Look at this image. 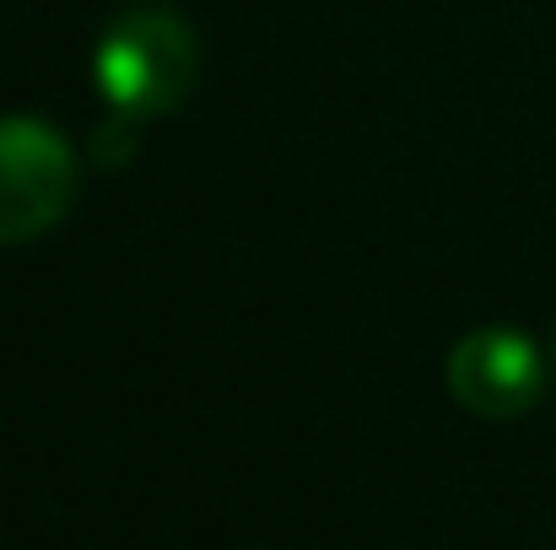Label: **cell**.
<instances>
[{
  "label": "cell",
  "mask_w": 556,
  "mask_h": 550,
  "mask_svg": "<svg viewBox=\"0 0 556 550\" xmlns=\"http://www.w3.org/2000/svg\"><path fill=\"white\" fill-rule=\"evenodd\" d=\"M141 125L136 119H125V114H114L98 136H92V157L103 163V168H125L130 157H136V146H141V136H136Z\"/></svg>",
  "instance_id": "cell-4"
},
{
  "label": "cell",
  "mask_w": 556,
  "mask_h": 550,
  "mask_svg": "<svg viewBox=\"0 0 556 550\" xmlns=\"http://www.w3.org/2000/svg\"><path fill=\"white\" fill-rule=\"evenodd\" d=\"M81 168L60 130L43 119H0V243H33L76 205Z\"/></svg>",
  "instance_id": "cell-2"
},
{
  "label": "cell",
  "mask_w": 556,
  "mask_h": 550,
  "mask_svg": "<svg viewBox=\"0 0 556 550\" xmlns=\"http://www.w3.org/2000/svg\"><path fill=\"white\" fill-rule=\"evenodd\" d=\"M194 71H200L194 27L163 0H141L119 11L103 27L98 54H92V76L103 98L114 103V114L136 125L174 114L194 87Z\"/></svg>",
  "instance_id": "cell-1"
},
{
  "label": "cell",
  "mask_w": 556,
  "mask_h": 550,
  "mask_svg": "<svg viewBox=\"0 0 556 550\" xmlns=\"http://www.w3.org/2000/svg\"><path fill=\"white\" fill-rule=\"evenodd\" d=\"M448 394L481 415V421H514L541 405L546 394V362L530 335L519 330H470L448 351Z\"/></svg>",
  "instance_id": "cell-3"
}]
</instances>
